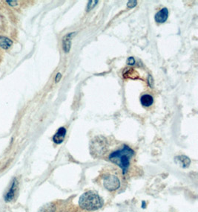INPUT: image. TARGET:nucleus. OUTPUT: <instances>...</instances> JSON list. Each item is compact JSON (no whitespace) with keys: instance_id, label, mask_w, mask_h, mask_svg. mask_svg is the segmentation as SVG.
Listing matches in <instances>:
<instances>
[{"instance_id":"7","label":"nucleus","mask_w":198,"mask_h":212,"mask_svg":"<svg viewBox=\"0 0 198 212\" xmlns=\"http://www.w3.org/2000/svg\"><path fill=\"white\" fill-rule=\"evenodd\" d=\"M65 135H66V129L65 127H59L53 136V141L57 144H61L63 142Z\"/></svg>"},{"instance_id":"2","label":"nucleus","mask_w":198,"mask_h":212,"mask_svg":"<svg viewBox=\"0 0 198 212\" xmlns=\"http://www.w3.org/2000/svg\"><path fill=\"white\" fill-rule=\"evenodd\" d=\"M79 205L80 208L86 211H96L103 207V200L97 193L89 190L80 196Z\"/></svg>"},{"instance_id":"14","label":"nucleus","mask_w":198,"mask_h":212,"mask_svg":"<svg viewBox=\"0 0 198 212\" xmlns=\"http://www.w3.org/2000/svg\"><path fill=\"white\" fill-rule=\"evenodd\" d=\"M98 3V1H88V6H87V10L89 11L90 10H91L92 8H94Z\"/></svg>"},{"instance_id":"3","label":"nucleus","mask_w":198,"mask_h":212,"mask_svg":"<svg viewBox=\"0 0 198 212\" xmlns=\"http://www.w3.org/2000/svg\"><path fill=\"white\" fill-rule=\"evenodd\" d=\"M91 154L94 157H100L107 150V141L103 136L96 137L91 142Z\"/></svg>"},{"instance_id":"5","label":"nucleus","mask_w":198,"mask_h":212,"mask_svg":"<svg viewBox=\"0 0 198 212\" xmlns=\"http://www.w3.org/2000/svg\"><path fill=\"white\" fill-rule=\"evenodd\" d=\"M18 187H19V182L17 179L14 177L12 180L10 187L8 188L7 191L4 195V200L5 202H10L15 199L17 193Z\"/></svg>"},{"instance_id":"10","label":"nucleus","mask_w":198,"mask_h":212,"mask_svg":"<svg viewBox=\"0 0 198 212\" xmlns=\"http://www.w3.org/2000/svg\"><path fill=\"white\" fill-rule=\"evenodd\" d=\"M13 42L9 37L5 36H0V47L4 50H8L13 45Z\"/></svg>"},{"instance_id":"4","label":"nucleus","mask_w":198,"mask_h":212,"mask_svg":"<svg viewBox=\"0 0 198 212\" xmlns=\"http://www.w3.org/2000/svg\"><path fill=\"white\" fill-rule=\"evenodd\" d=\"M102 183L103 187L109 191L118 190L121 186L120 179L117 175L113 173H105L102 176Z\"/></svg>"},{"instance_id":"9","label":"nucleus","mask_w":198,"mask_h":212,"mask_svg":"<svg viewBox=\"0 0 198 212\" xmlns=\"http://www.w3.org/2000/svg\"><path fill=\"white\" fill-rule=\"evenodd\" d=\"M174 161L178 165L183 167V168L188 167L190 165V164H191V160L186 155H178V156H176L174 158Z\"/></svg>"},{"instance_id":"1","label":"nucleus","mask_w":198,"mask_h":212,"mask_svg":"<svg viewBox=\"0 0 198 212\" xmlns=\"http://www.w3.org/2000/svg\"><path fill=\"white\" fill-rule=\"evenodd\" d=\"M134 151L128 145H123L121 149L115 150L109 155V159L114 164L118 165L123 170V174L127 173L130 167L131 160Z\"/></svg>"},{"instance_id":"6","label":"nucleus","mask_w":198,"mask_h":212,"mask_svg":"<svg viewBox=\"0 0 198 212\" xmlns=\"http://www.w3.org/2000/svg\"><path fill=\"white\" fill-rule=\"evenodd\" d=\"M77 32H71L68 33L62 38V48L65 52H69L71 47V40L73 36H75Z\"/></svg>"},{"instance_id":"17","label":"nucleus","mask_w":198,"mask_h":212,"mask_svg":"<svg viewBox=\"0 0 198 212\" xmlns=\"http://www.w3.org/2000/svg\"><path fill=\"white\" fill-rule=\"evenodd\" d=\"M8 5L11 6V7H14V6L18 5V1H9V0H7L5 1Z\"/></svg>"},{"instance_id":"8","label":"nucleus","mask_w":198,"mask_h":212,"mask_svg":"<svg viewBox=\"0 0 198 212\" xmlns=\"http://www.w3.org/2000/svg\"><path fill=\"white\" fill-rule=\"evenodd\" d=\"M168 16V10L166 7H163L155 14L154 19L157 22L163 23L167 20Z\"/></svg>"},{"instance_id":"16","label":"nucleus","mask_w":198,"mask_h":212,"mask_svg":"<svg viewBox=\"0 0 198 212\" xmlns=\"http://www.w3.org/2000/svg\"><path fill=\"white\" fill-rule=\"evenodd\" d=\"M148 83L149 86L151 88H153L154 86V79L152 77V76L151 74H149L148 77Z\"/></svg>"},{"instance_id":"12","label":"nucleus","mask_w":198,"mask_h":212,"mask_svg":"<svg viewBox=\"0 0 198 212\" xmlns=\"http://www.w3.org/2000/svg\"><path fill=\"white\" fill-rule=\"evenodd\" d=\"M38 212H56V207L54 203H48L42 206Z\"/></svg>"},{"instance_id":"18","label":"nucleus","mask_w":198,"mask_h":212,"mask_svg":"<svg viewBox=\"0 0 198 212\" xmlns=\"http://www.w3.org/2000/svg\"><path fill=\"white\" fill-rule=\"evenodd\" d=\"M127 62H128V64H129V65H134V64H135L134 58V57H129V58H128V60H127Z\"/></svg>"},{"instance_id":"13","label":"nucleus","mask_w":198,"mask_h":212,"mask_svg":"<svg viewBox=\"0 0 198 212\" xmlns=\"http://www.w3.org/2000/svg\"><path fill=\"white\" fill-rule=\"evenodd\" d=\"M134 75H136L137 77H138L137 73L132 68H127L123 73L124 77H127V78H136Z\"/></svg>"},{"instance_id":"15","label":"nucleus","mask_w":198,"mask_h":212,"mask_svg":"<svg viewBox=\"0 0 198 212\" xmlns=\"http://www.w3.org/2000/svg\"><path fill=\"white\" fill-rule=\"evenodd\" d=\"M137 4V1H129L127 3V6L129 8H132V7H135Z\"/></svg>"},{"instance_id":"11","label":"nucleus","mask_w":198,"mask_h":212,"mask_svg":"<svg viewBox=\"0 0 198 212\" xmlns=\"http://www.w3.org/2000/svg\"><path fill=\"white\" fill-rule=\"evenodd\" d=\"M140 102L141 104L143 105V106H146V107H148V106H151L154 103V98L150 94H143V96L140 97Z\"/></svg>"},{"instance_id":"19","label":"nucleus","mask_w":198,"mask_h":212,"mask_svg":"<svg viewBox=\"0 0 198 212\" xmlns=\"http://www.w3.org/2000/svg\"><path fill=\"white\" fill-rule=\"evenodd\" d=\"M61 78H62V74L61 73H57V75H56L55 77V82L56 83H58V82L59 81V80H61Z\"/></svg>"}]
</instances>
